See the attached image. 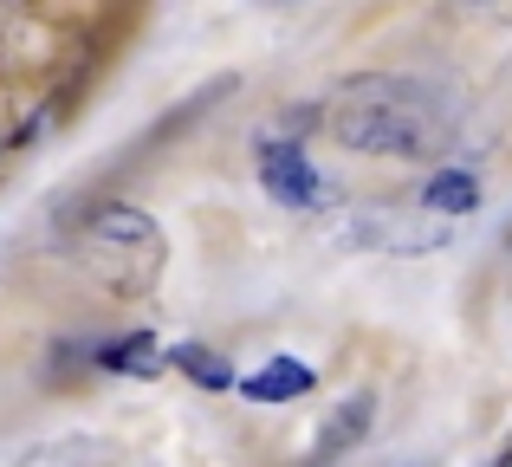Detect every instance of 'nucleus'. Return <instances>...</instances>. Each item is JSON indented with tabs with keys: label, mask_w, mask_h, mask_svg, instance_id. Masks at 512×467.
<instances>
[{
	"label": "nucleus",
	"mask_w": 512,
	"mask_h": 467,
	"mask_svg": "<svg viewBox=\"0 0 512 467\" xmlns=\"http://www.w3.org/2000/svg\"><path fill=\"white\" fill-rule=\"evenodd\" d=\"M325 130L357 156H396V163H422L441 156L454 137V104L448 91L422 85V78L396 72H363L331 98Z\"/></svg>",
	"instance_id": "f257e3e1"
},
{
	"label": "nucleus",
	"mask_w": 512,
	"mask_h": 467,
	"mask_svg": "<svg viewBox=\"0 0 512 467\" xmlns=\"http://www.w3.org/2000/svg\"><path fill=\"white\" fill-rule=\"evenodd\" d=\"M253 169H260V189L273 195L279 208H292V215H318V208L331 202V189L312 169V156H305L299 143H286V137H266L260 150H253Z\"/></svg>",
	"instance_id": "f03ea898"
},
{
	"label": "nucleus",
	"mask_w": 512,
	"mask_h": 467,
	"mask_svg": "<svg viewBox=\"0 0 512 467\" xmlns=\"http://www.w3.org/2000/svg\"><path fill=\"white\" fill-rule=\"evenodd\" d=\"M234 85H240V78H234V72H221V78H214V85H201V91H188V98H182V104H175V111H169V117H156V124H150V130H143V137H137V143H130V150H124V163H117V169H143V163H150V156H156V150H169V143H175V137H182V130H188V124H201V117H208V104H221V98H227V91H234Z\"/></svg>",
	"instance_id": "7ed1b4c3"
},
{
	"label": "nucleus",
	"mask_w": 512,
	"mask_h": 467,
	"mask_svg": "<svg viewBox=\"0 0 512 467\" xmlns=\"http://www.w3.org/2000/svg\"><path fill=\"white\" fill-rule=\"evenodd\" d=\"M370 429H376V396H370V390L344 396V403L325 416L318 442H312V467H331V461H344L350 448H363V442H370Z\"/></svg>",
	"instance_id": "20e7f679"
},
{
	"label": "nucleus",
	"mask_w": 512,
	"mask_h": 467,
	"mask_svg": "<svg viewBox=\"0 0 512 467\" xmlns=\"http://www.w3.org/2000/svg\"><path fill=\"white\" fill-rule=\"evenodd\" d=\"M318 390V370L305 364V357H266L253 377H240V396L247 403H299V396H312Z\"/></svg>",
	"instance_id": "39448f33"
},
{
	"label": "nucleus",
	"mask_w": 512,
	"mask_h": 467,
	"mask_svg": "<svg viewBox=\"0 0 512 467\" xmlns=\"http://www.w3.org/2000/svg\"><path fill=\"white\" fill-rule=\"evenodd\" d=\"M91 364L111 370V377H156V370L169 364V351H156L150 331H124V338H111V344H91Z\"/></svg>",
	"instance_id": "423d86ee"
},
{
	"label": "nucleus",
	"mask_w": 512,
	"mask_h": 467,
	"mask_svg": "<svg viewBox=\"0 0 512 467\" xmlns=\"http://www.w3.org/2000/svg\"><path fill=\"white\" fill-rule=\"evenodd\" d=\"M169 370H182V377L195 383V390H214V396H221V390H240V370L227 364L221 351L195 344V338H188V344H175V351H169Z\"/></svg>",
	"instance_id": "0eeeda50"
},
{
	"label": "nucleus",
	"mask_w": 512,
	"mask_h": 467,
	"mask_svg": "<svg viewBox=\"0 0 512 467\" xmlns=\"http://www.w3.org/2000/svg\"><path fill=\"white\" fill-rule=\"evenodd\" d=\"M422 208L428 215H474L480 208V176L474 169H435L422 182Z\"/></svg>",
	"instance_id": "6e6552de"
},
{
	"label": "nucleus",
	"mask_w": 512,
	"mask_h": 467,
	"mask_svg": "<svg viewBox=\"0 0 512 467\" xmlns=\"http://www.w3.org/2000/svg\"><path fill=\"white\" fill-rule=\"evenodd\" d=\"M493 467H512V448H506V455H500V461H493Z\"/></svg>",
	"instance_id": "1a4fd4ad"
}]
</instances>
